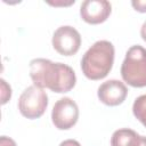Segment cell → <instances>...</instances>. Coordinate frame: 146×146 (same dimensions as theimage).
I'll return each mask as SVG.
<instances>
[{
	"label": "cell",
	"instance_id": "obj_8",
	"mask_svg": "<svg viewBox=\"0 0 146 146\" xmlns=\"http://www.w3.org/2000/svg\"><path fill=\"white\" fill-rule=\"evenodd\" d=\"M128 88L119 80L112 79L103 82L98 87L97 96L99 100L107 106H117L125 100Z\"/></svg>",
	"mask_w": 146,
	"mask_h": 146
},
{
	"label": "cell",
	"instance_id": "obj_14",
	"mask_svg": "<svg viewBox=\"0 0 146 146\" xmlns=\"http://www.w3.org/2000/svg\"><path fill=\"white\" fill-rule=\"evenodd\" d=\"M75 1L74 0H71V1H55V2H52V1H48V3L49 5H51V6H55V7H58V6H71V5H73Z\"/></svg>",
	"mask_w": 146,
	"mask_h": 146
},
{
	"label": "cell",
	"instance_id": "obj_11",
	"mask_svg": "<svg viewBox=\"0 0 146 146\" xmlns=\"http://www.w3.org/2000/svg\"><path fill=\"white\" fill-rule=\"evenodd\" d=\"M0 83H1V104L5 105L11 97V88L3 79L0 80Z\"/></svg>",
	"mask_w": 146,
	"mask_h": 146
},
{
	"label": "cell",
	"instance_id": "obj_16",
	"mask_svg": "<svg viewBox=\"0 0 146 146\" xmlns=\"http://www.w3.org/2000/svg\"><path fill=\"white\" fill-rule=\"evenodd\" d=\"M140 36L144 41H146V21L143 23V25L140 27Z\"/></svg>",
	"mask_w": 146,
	"mask_h": 146
},
{
	"label": "cell",
	"instance_id": "obj_17",
	"mask_svg": "<svg viewBox=\"0 0 146 146\" xmlns=\"http://www.w3.org/2000/svg\"><path fill=\"white\" fill-rule=\"evenodd\" d=\"M139 146H146V137L145 136H141V141H140Z\"/></svg>",
	"mask_w": 146,
	"mask_h": 146
},
{
	"label": "cell",
	"instance_id": "obj_2",
	"mask_svg": "<svg viewBox=\"0 0 146 146\" xmlns=\"http://www.w3.org/2000/svg\"><path fill=\"white\" fill-rule=\"evenodd\" d=\"M115 49L107 40L96 41L82 56L81 70L86 78L100 80L107 76L114 63Z\"/></svg>",
	"mask_w": 146,
	"mask_h": 146
},
{
	"label": "cell",
	"instance_id": "obj_13",
	"mask_svg": "<svg viewBox=\"0 0 146 146\" xmlns=\"http://www.w3.org/2000/svg\"><path fill=\"white\" fill-rule=\"evenodd\" d=\"M0 146H17L15 140L7 137V136H1L0 137Z\"/></svg>",
	"mask_w": 146,
	"mask_h": 146
},
{
	"label": "cell",
	"instance_id": "obj_9",
	"mask_svg": "<svg viewBox=\"0 0 146 146\" xmlns=\"http://www.w3.org/2000/svg\"><path fill=\"white\" fill-rule=\"evenodd\" d=\"M141 136L128 128L115 130L111 137V146H139Z\"/></svg>",
	"mask_w": 146,
	"mask_h": 146
},
{
	"label": "cell",
	"instance_id": "obj_5",
	"mask_svg": "<svg viewBox=\"0 0 146 146\" xmlns=\"http://www.w3.org/2000/svg\"><path fill=\"white\" fill-rule=\"evenodd\" d=\"M79 119V107L76 103L70 97L58 99L51 111V121L59 130H68Z\"/></svg>",
	"mask_w": 146,
	"mask_h": 146
},
{
	"label": "cell",
	"instance_id": "obj_1",
	"mask_svg": "<svg viewBox=\"0 0 146 146\" xmlns=\"http://www.w3.org/2000/svg\"><path fill=\"white\" fill-rule=\"evenodd\" d=\"M30 76L34 86L57 94L68 92L76 83L75 72L71 66L46 58H34L30 62Z\"/></svg>",
	"mask_w": 146,
	"mask_h": 146
},
{
	"label": "cell",
	"instance_id": "obj_15",
	"mask_svg": "<svg viewBox=\"0 0 146 146\" xmlns=\"http://www.w3.org/2000/svg\"><path fill=\"white\" fill-rule=\"evenodd\" d=\"M59 146H81L80 143L75 139H66L59 144Z\"/></svg>",
	"mask_w": 146,
	"mask_h": 146
},
{
	"label": "cell",
	"instance_id": "obj_4",
	"mask_svg": "<svg viewBox=\"0 0 146 146\" xmlns=\"http://www.w3.org/2000/svg\"><path fill=\"white\" fill-rule=\"evenodd\" d=\"M48 106V96L42 88L36 86L27 87L18 99V110L21 114L30 120L43 115Z\"/></svg>",
	"mask_w": 146,
	"mask_h": 146
},
{
	"label": "cell",
	"instance_id": "obj_12",
	"mask_svg": "<svg viewBox=\"0 0 146 146\" xmlns=\"http://www.w3.org/2000/svg\"><path fill=\"white\" fill-rule=\"evenodd\" d=\"M131 6L139 13H146V0H132Z\"/></svg>",
	"mask_w": 146,
	"mask_h": 146
},
{
	"label": "cell",
	"instance_id": "obj_3",
	"mask_svg": "<svg viewBox=\"0 0 146 146\" xmlns=\"http://www.w3.org/2000/svg\"><path fill=\"white\" fill-rule=\"evenodd\" d=\"M124 82L135 88L146 87V49L139 44L131 46L121 65Z\"/></svg>",
	"mask_w": 146,
	"mask_h": 146
},
{
	"label": "cell",
	"instance_id": "obj_10",
	"mask_svg": "<svg viewBox=\"0 0 146 146\" xmlns=\"http://www.w3.org/2000/svg\"><path fill=\"white\" fill-rule=\"evenodd\" d=\"M132 113L135 117L146 128V95L137 97L132 105Z\"/></svg>",
	"mask_w": 146,
	"mask_h": 146
},
{
	"label": "cell",
	"instance_id": "obj_6",
	"mask_svg": "<svg viewBox=\"0 0 146 146\" xmlns=\"http://www.w3.org/2000/svg\"><path fill=\"white\" fill-rule=\"evenodd\" d=\"M51 43L54 49L63 56H72L78 52L81 46V35L76 29L70 25L59 26L52 34Z\"/></svg>",
	"mask_w": 146,
	"mask_h": 146
},
{
	"label": "cell",
	"instance_id": "obj_7",
	"mask_svg": "<svg viewBox=\"0 0 146 146\" xmlns=\"http://www.w3.org/2000/svg\"><path fill=\"white\" fill-rule=\"evenodd\" d=\"M112 6L107 0H86L80 6V16L88 24H100L111 15Z\"/></svg>",
	"mask_w": 146,
	"mask_h": 146
}]
</instances>
